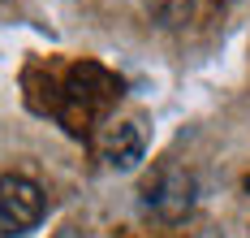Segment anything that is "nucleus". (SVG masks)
<instances>
[{"label":"nucleus","mask_w":250,"mask_h":238,"mask_svg":"<svg viewBox=\"0 0 250 238\" xmlns=\"http://www.w3.org/2000/svg\"><path fill=\"white\" fill-rule=\"evenodd\" d=\"M117 100H121V78L108 74L100 61H78V65H69V74L61 82V91L52 100V113L74 134H86L91 126H100L112 113Z\"/></svg>","instance_id":"obj_1"},{"label":"nucleus","mask_w":250,"mask_h":238,"mask_svg":"<svg viewBox=\"0 0 250 238\" xmlns=\"http://www.w3.org/2000/svg\"><path fill=\"white\" fill-rule=\"evenodd\" d=\"M56 238H86L78 225H65V230H56Z\"/></svg>","instance_id":"obj_6"},{"label":"nucleus","mask_w":250,"mask_h":238,"mask_svg":"<svg viewBox=\"0 0 250 238\" xmlns=\"http://www.w3.org/2000/svg\"><path fill=\"white\" fill-rule=\"evenodd\" d=\"M104 160H108V169H134L143 152H147V134H143V121H112L108 130H104V143H100Z\"/></svg>","instance_id":"obj_4"},{"label":"nucleus","mask_w":250,"mask_h":238,"mask_svg":"<svg viewBox=\"0 0 250 238\" xmlns=\"http://www.w3.org/2000/svg\"><path fill=\"white\" fill-rule=\"evenodd\" d=\"M43 221V190L22 173H0V238H22Z\"/></svg>","instance_id":"obj_3"},{"label":"nucleus","mask_w":250,"mask_h":238,"mask_svg":"<svg viewBox=\"0 0 250 238\" xmlns=\"http://www.w3.org/2000/svg\"><path fill=\"white\" fill-rule=\"evenodd\" d=\"M246 190H250V178H246Z\"/></svg>","instance_id":"obj_8"},{"label":"nucleus","mask_w":250,"mask_h":238,"mask_svg":"<svg viewBox=\"0 0 250 238\" xmlns=\"http://www.w3.org/2000/svg\"><path fill=\"white\" fill-rule=\"evenodd\" d=\"M216 4H233V0H216Z\"/></svg>","instance_id":"obj_7"},{"label":"nucleus","mask_w":250,"mask_h":238,"mask_svg":"<svg viewBox=\"0 0 250 238\" xmlns=\"http://www.w3.org/2000/svg\"><path fill=\"white\" fill-rule=\"evenodd\" d=\"M147 9L164 22V26H181L190 18V0H147Z\"/></svg>","instance_id":"obj_5"},{"label":"nucleus","mask_w":250,"mask_h":238,"mask_svg":"<svg viewBox=\"0 0 250 238\" xmlns=\"http://www.w3.org/2000/svg\"><path fill=\"white\" fill-rule=\"evenodd\" d=\"M143 212L160 225H177L194 212V178L181 165H160L143 182Z\"/></svg>","instance_id":"obj_2"}]
</instances>
